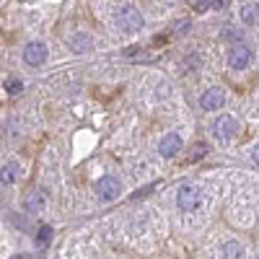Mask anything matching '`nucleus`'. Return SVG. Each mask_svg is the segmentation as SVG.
I'll list each match as a JSON object with an SVG mask.
<instances>
[{
	"mask_svg": "<svg viewBox=\"0 0 259 259\" xmlns=\"http://www.w3.org/2000/svg\"><path fill=\"white\" fill-rule=\"evenodd\" d=\"M117 29L124 31V34H133V31H140L143 29V16L135 6H122L117 11Z\"/></svg>",
	"mask_w": 259,
	"mask_h": 259,
	"instance_id": "1",
	"label": "nucleus"
},
{
	"mask_svg": "<svg viewBox=\"0 0 259 259\" xmlns=\"http://www.w3.org/2000/svg\"><path fill=\"white\" fill-rule=\"evenodd\" d=\"M200 202H202V194H200V189L197 187H182L179 192H177V205H179V210L182 212H192V210H197L200 207Z\"/></svg>",
	"mask_w": 259,
	"mask_h": 259,
	"instance_id": "2",
	"label": "nucleus"
},
{
	"mask_svg": "<svg viewBox=\"0 0 259 259\" xmlns=\"http://www.w3.org/2000/svg\"><path fill=\"white\" fill-rule=\"evenodd\" d=\"M96 192H99V197L104 202H109L114 197H119V192H122V182L117 177H101L99 184H96Z\"/></svg>",
	"mask_w": 259,
	"mask_h": 259,
	"instance_id": "3",
	"label": "nucleus"
},
{
	"mask_svg": "<svg viewBox=\"0 0 259 259\" xmlns=\"http://www.w3.org/2000/svg\"><path fill=\"white\" fill-rule=\"evenodd\" d=\"M249 62H251V50L246 47V45H236V47H231V52H228V65L233 70H244V68H249Z\"/></svg>",
	"mask_w": 259,
	"mask_h": 259,
	"instance_id": "4",
	"label": "nucleus"
},
{
	"mask_svg": "<svg viewBox=\"0 0 259 259\" xmlns=\"http://www.w3.org/2000/svg\"><path fill=\"white\" fill-rule=\"evenodd\" d=\"M200 104H202V109H205V112L223 109V104H226V94H223V89H207V91L202 94Z\"/></svg>",
	"mask_w": 259,
	"mask_h": 259,
	"instance_id": "5",
	"label": "nucleus"
},
{
	"mask_svg": "<svg viewBox=\"0 0 259 259\" xmlns=\"http://www.w3.org/2000/svg\"><path fill=\"white\" fill-rule=\"evenodd\" d=\"M179 150H182V138H179L177 133H168V135L161 138V143H158V153H161L163 158L177 156Z\"/></svg>",
	"mask_w": 259,
	"mask_h": 259,
	"instance_id": "6",
	"label": "nucleus"
},
{
	"mask_svg": "<svg viewBox=\"0 0 259 259\" xmlns=\"http://www.w3.org/2000/svg\"><path fill=\"white\" fill-rule=\"evenodd\" d=\"M212 133H215V138H221V140L233 138V133H236V119L228 117V114L218 117V119H215V124H212Z\"/></svg>",
	"mask_w": 259,
	"mask_h": 259,
	"instance_id": "7",
	"label": "nucleus"
},
{
	"mask_svg": "<svg viewBox=\"0 0 259 259\" xmlns=\"http://www.w3.org/2000/svg\"><path fill=\"white\" fill-rule=\"evenodd\" d=\"M45 57H47V47L41 45V41H31V45H26L24 60L29 65H41V62H45Z\"/></svg>",
	"mask_w": 259,
	"mask_h": 259,
	"instance_id": "8",
	"label": "nucleus"
},
{
	"mask_svg": "<svg viewBox=\"0 0 259 259\" xmlns=\"http://www.w3.org/2000/svg\"><path fill=\"white\" fill-rule=\"evenodd\" d=\"M18 177H21V163H16V161L6 163L3 168H0V187L16 184V182H18Z\"/></svg>",
	"mask_w": 259,
	"mask_h": 259,
	"instance_id": "9",
	"label": "nucleus"
},
{
	"mask_svg": "<svg viewBox=\"0 0 259 259\" xmlns=\"http://www.w3.org/2000/svg\"><path fill=\"white\" fill-rule=\"evenodd\" d=\"M24 210L26 212H41L45 210V197H41V192H29L26 197H24Z\"/></svg>",
	"mask_w": 259,
	"mask_h": 259,
	"instance_id": "10",
	"label": "nucleus"
},
{
	"mask_svg": "<svg viewBox=\"0 0 259 259\" xmlns=\"http://www.w3.org/2000/svg\"><path fill=\"white\" fill-rule=\"evenodd\" d=\"M223 256H228V259L244 256V246H241V244H236V241H228V244H223Z\"/></svg>",
	"mask_w": 259,
	"mask_h": 259,
	"instance_id": "11",
	"label": "nucleus"
},
{
	"mask_svg": "<svg viewBox=\"0 0 259 259\" xmlns=\"http://www.w3.org/2000/svg\"><path fill=\"white\" fill-rule=\"evenodd\" d=\"M70 45H73V50H75V52H89V47H91V39L80 34V36H73V39H70Z\"/></svg>",
	"mask_w": 259,
	"mask_h": 259,
	"instance_id": "12",
	"label": "nucleus"
},
{
	"mask_svg": "<svg viewBox=\"0 0 259 259\" xmlns=\"http://www.w3.org/2000/svg\"><path fill=\"white\" fill-rule=\"evenodd\" d=\"M259 18V6H246L244 11H241V21H244V24H254V21Z\"/></svg>",
	"mask_w": 259,
	"mask_h": 259,
	"instance_id": "13",
	"label": "nucleus"
},
{
	"mask_svg": "<svg viewBox=\"0 0 259 259\" xmlns=\"http://www.w3.org/2000/svg\"><path fill=\"white\" fill-rule=\"evenodd\" d=\"M50 241H52V228H50V226H41L39 233H36V244H39V246H47Z\"/></svg>",
	"mask_w": 259,
	"mask_h": 259,
	"instance_id": "14",
	"label": "nucleus"
},
{
	"mask_svg": "<svg viewBox=\"0 0 259 259\" xmlns=\"http://www.w3.org/2000/svg\"><path fill=\"white\" fill-rule=\"evenodd\" d=\"M207 153V145L205 143H194L192 145V153H189V161H197V158H202Z\"/></svg>",
	"mask_w": 259,
	"mask_h": 259,
	"instance_id": "15",
	"label": "nucleus"
},
{
	"mask_svg": "<svg viewBox=\"0 0 259 259\" xmlns=\"http://www.w3.org/2000/svg\"><path fill=\"white\" fill-rule=\"evenodd\" d=\"M6 89H8V94H21V89H24V83H21L18 78H11V80L6 83Z\"/></svg>",
	"mask_w": 259,
	"mask_h": 259,
	"instance_id": "16",
	"label": "nucleus"
},
{
	"mask_svg": "<svg viewBox=\"0 0 259 259\" xmlns=\"http://www.w3.org/2000/svg\"><path fill=\"white\" fill-rule=\"evenodd\" d=\"M158 187V182H153V184H148V187H143V189H138L135 194H133V200H140V197H145V194H150V192H153Z\"/></svg>",
	"mask_w": 259,
	"mask_h": 259,
	"instance_id": "17",
	"label": "nucleus"
},
{
	"mask_svg": "<svg viewBox=\"0 0 259 259\" xmlns=\"http://www.w3.org/2000/svg\"><path fill=\"white\" fill-rule=\"evenodd\" d=\"M194 8H197V11H207L210 8V0H194Z\"/></svg>",
	"mask_w": 259,
	"mask_h": 259,
	"instance_id": "18",
	"label": "nucleus"
},
{
	"mask_svg": "<svg viewBox=\"0 0 259 259\" xmlns=\"http://www.w3.org/2000/svg\"><path fill=\"white\" fill-rule=\"evenodd\" d=\"M251 158H254V163H259V143L251 148Z\"/></svg>",
	"mask_w": 259,
	"mask_h": 259,
	"instance_id": "19",
	"label": "nucleus"
},
{
	"mask_svg": "<svg viewBox=\"0 0 259 259\" xmlns=\"http://www.w3.org/2000/svg\"><path fill=\"white\" fill-rule=\"evenodd\" d=\"M228 0H212V8H226Z\"/></svg>",
	"mask_w": 259,
	"mask_h": 259,
	"instance_id": "20",
	"label": "nucleus"
}]
</instances>
